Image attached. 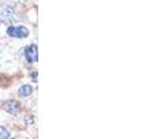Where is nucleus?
Masks as SVG:
<instances>
[{
    "instance_id": "f03ea898",
    "label": "nucleus",
    "mask_w": 154,
    "mask_h": 139,
    "mask_svg": "<svg viewBox=\"0 0 154 139\" xmlns=\"http://www.w3.org/2000/svg\"><path fill=\"white\" fill-rule=\"evenodd\" d=\"M6 32L8 36L13 39H24L29 35L28 28H26L24 26H9Z\"/></svg>"
},
{
    "instance_id": "423d86ee",
    "label": "nucleus",
    "mask_w": 154,
    "mask_h": 139,
    "mask_svg": "<svg viewBox=\"0 0 154 139\" xmlns=\"http://www.w3.org/2000/svg\"><path fill=\"white\" fill-rule=\"evenodd\" d=\"M6 138H11L9 132L4 126H0V139H6Z\"/></svg>"
},
{
    "instance_id": "7ed1b4c3",
    "label": "nucleus",
    "mask_w": 154,
    "mask_h": 139,
    "mask_svg": "<svg viewBox=\"0 0 154 139\" xmlns=\"http://www.w3.org/2000/svg\"><path fill=\"white\" fill-rule=\"evenodd\" d=\"M24 57L29 63H36L38 60V49L36 44H30L24 49Z\"/></svg>"
},
{
    "instance_id": "39448f33",
    "label": "nucleus",
    "mask_w": 154,
    "mask_h": 139,
    "mask_svg": "<svg viewBox=\"0 0 154 139\" xmlns=\"http://www.w3.org/2000/svg\"><path fill=\"white\" fill-rule=\"evenodd\" d=\"M1 16L4 20H14L15 19V12L12 7H6L1 12Z\"/></svg>"
},
{
    "instance_id": "20e7f679",
    "label": "nucleus",
    "mask_w": 154,
    "mask_h": 139,
    "mask_svg": "<svg viewBox=\"0 0 154 139\" xmlns=\"http://www.w3.org/2000/svg\"><path fill=\"white\" fill-rule=\"evenodd\" d=\"M17 94L20 97H27V96L32 94V87L30 85H22L19 88Z\"/></svg>"
},
{
    "instance_id": "f257e3e1",
    "label": "nucleus",
    "mask_w": 154,
    "mask_h": 139,
    "mask_svg": "<svg viewBox=\"0 0 154 139\" xmlns=\"http://www.w3.org/2000/svg\"><path fill=\"white\" fill-rule=\"evenodd\" d=\"M1 109H2L4 111L8 113L9 115L16 116L20 114V111H21V109L22 108H21V103H20L19 101L7 100V101H5V102H2Z\"/></svg>"
},
{
    "instance_id": "0eeeda50",
    "label": "nucleus",
    "mask_w": 154,
    "mask_h": 139,
    "mask_svg": "<svg viewBox=\"0 0 154 139\" xmlns=\"http://www.w3.org/2000/svg\"><path fill=\"white\" fill-rule=\"evenodd\" d=\"M37 71H35V72H32L30 74V78H31V80L34 81V82H37Z\"/></svg>"
}]
</instances>
